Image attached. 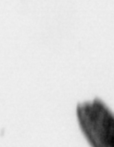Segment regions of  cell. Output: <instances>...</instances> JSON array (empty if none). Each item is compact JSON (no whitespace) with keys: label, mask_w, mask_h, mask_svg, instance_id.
Wrapping results in <instances>:
<instances>
[{"label":"cell","mask_w":114,"mask_h":147,"mask_svg":"<svg viewBox=\"0 0 114 147\" xmlns=\"http://www.w3.org/2000/svg\"><path fill=\"white\" fill-rule=\"evenodd\" d=\"M78 123L91 147H114V114L99 99L79 103Z\"/></svg>","instance_id":"cell-1"}]
</instances>
